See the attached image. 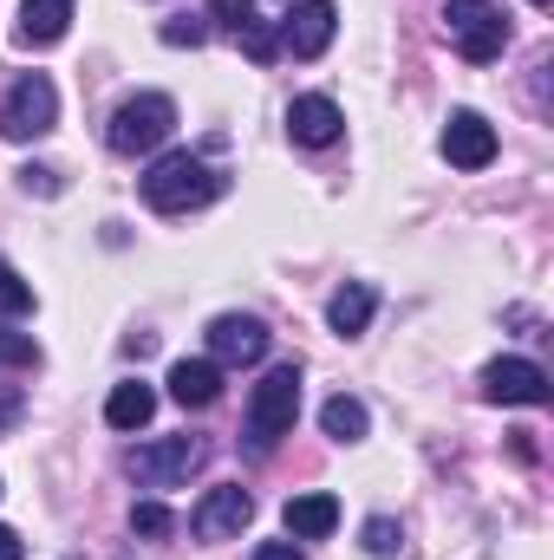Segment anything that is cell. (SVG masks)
I'll use <instances>...</instances> for the list:
<instances>
[{
	"instance_id": "6da1fadb",
	"label": "cell",
	"mask_w": 554,
	"mask_h": 560,
	"mask_svg": "<svg viewBox=\"0 0 554 560\" xmlns=\"http://www.w3.org/2000/svg\"><path fill=\"white\" fill-rule=\"evenodd\" d=\"M222 189H229V176H222L216 163L189 156V150H170V156H157V163L143 170V202H150L157 215H189V209H209Z\"/></svg>"
},
{
	"instance_id": "7a4b0ae2",
	"label": "cell",
	"mask_w": 554,
	"mask_h": 560,
	"mask_svg": "<svg viewBox=\"0 0 554 560\" xmlns=\"http://www.w3.org/2000/svg\"><path fill=\"white\" fill-rule=\"evenodd\" d=\"M300 418V365H275L255 392H249V443L275 450L280 436Z\"/></svg>"
},
{
	"instance_id": "3957f363",
	"label": "cell",
	"mask_w": 554,
	"mask_h": 560,
	"mask_svg": "<svg viewBox=\"0 0 554 560\" xmlns=\"http://www.w3.org/2000/svg\"><path fill=\"white\" fill-rule=\"evenodd\" d=\"M176 131V105L163 98V92H138V98H125L118 112H112V125H105V143L118 150V156H143V150H157V143Z\"/></svg>"
},
{
	"instance_id": "277c9868",
	"label": "cell",
	"mask_w": 554,
	"mask_h": 560,
	"mask_svg": "<svg viewBox=\"0 0 554 560\" xmlns=\"http://www.w3.org/2000/svg\"><path fill=\"white\" fill-rule=\"evenodd\" d=\"M443 26H450V46H457L470 66H489V59H503V46H509V20H503V7H489V0H450V7H443Z\"/></svg>"
},
{
	"instance_id": "5b68a950",
	"label": "cell",
	"mask_w": 554,
	"mask_h": 560,
	"mask_svg": "<svg viewBox=\"0 0 554 560\" xmlns=\"http://www.w3.org/2000/svg\"><path fill=\"white\" fill-rule=\"evenodd\" d=\"M53 125H59V85H53L46 72L13 79V92H7V105H0V138L33 143V138H46Z\"/></svg>"
},
{
	"instance_id": "8992f818",
	"label": "cell",
	"mask_w": 554,
	"mask_h": 560,
	"mask_svg": "<svg viewBox=\"0 0 554 560\" xmlns=\"http://www.w3.org/2000/svg\"><path fill=\"white\" fill-rule=\"evenodd\" d=\"M125 469L138 476L143 489H176V482H189V476L203 469V443H196V436H163V443H138V450L125 456Z\"/></svg>"
},
{
	"instance_id": "52a82bcc",
	"label": "cell",
	"mask_w": 554,
	"mask_h": 560,
	"mask_svg": "<svg viewBox=\"0 0 554 560\" xmlns=\"http://www.w3.org/2000/svg\"><path fill=\"white\" fill-rule=\"evenodd\" d=\"M333 33H339V7H333V0H300V7H287L275 46L293 52V59H320V52L333 46Z\"/></svg>"
},
{
	"instance_id": "ba28073f",
	"label": "cell",
	"mask_w": 554,
	"mask_h": 560,
	"mask_svg": "<svg viewBox=\"0 0 554 560\" xmlns=\"http://www.w3.org/2000/svg\"><path fill=\"white\" fill-rule=\"evenodd\" d=\"M268 346H275V332H268L255 313H222V319H209V359H216V365H262Z\"/></svg>"
},
{
	"instance_id": "9c48e42d",
	"label": "cell",
	"mask_w": 554,
	"mask_h": 560,
	"mask_svg": "<svg viewBox=\"0 0 554 560\" xmlns=\"http://www.w3.org/2000/svg\"><path fill=\"white\" fill-rule=\"evenodd\" d=\"M249 522H255V495H249L242 482H222V489H209V495L196 502V515H189L196 541H235Z\"/></svg>"
},
{
	"instance_id": "30bf717a",
	"label": "cell",
	"mask_w": 554,
	"mask_h": 560,
	"mask_svg": "<svg viewBox=\"0 0 554 560\" xmlns=\"http://www.w3.org/2000/svg\"><path fill=\"white\" fill-rule=\"evenodd\" d=\"M483 398H496V405H549L554 392L535 359H496V365H483Z\"/></svg>"
},
{
	"instance_id": "8fae6325",
	"label": "cell",
	"mask_w": 554,
	"mask_h": 560,
	"mask_svg": "<svg viewBox=\"0 0 554 560\" xmlns=\"http://www.w3.org/2000/svg\"><path fill=\"white\" fill-rule=\"evenodd\" d=\"M339 131H346V118H339V105H333V98L307 92V98H293V105H287V138H293V143L326 150V143H339Z\"/></svg>"
},
{
	"instance_id": "7c38bea8",
	"label": "cell",
	"mask_w": 554,
	"mask_h": 560,
	"mask_svg": "<svg viewBox=\"0 0 554 560\" xmlns=\"http://www.w3.org/2000/svg\"><path fill=\"white\" fill-rule=\"evenodd\" d=\"M443 156H450L457 170H483V163L496 156V131H489V118H476V112H450V125H443Z\"/></svg>"
},
{
	"instance_id": "4fadbf2b",
	"label": "cell",
	"mask_w": 554,
	"mask_h": 560,
	"mask_svg": "<svg viewBox=\"0 0 554 560\" xmlns=\"http://www.w3.org/2000/svg\"><path fill=\"white\" fill-rule=\"evenodd\" d=\"M170 398H176L183 411H209V405L222 398V365H216V359H176V365H170Z\"/></svg>"
},
{
	"instance_id": "5bb4252c",
	"label": "cell",
	"mask_w": 554,
	"mask_h": 560,
	"mask_svg": "<svg viewBox=\"0 0 554 560\" xmlns=\"http://www.w3.org/2000/svg\"><path fill=\"white\" fill-rule=\"evenodd\" d=\"M209 7H216V20L235 33V46H249V59H262V66H268V59L280 52L275 33H268V20L255 13V0H209Z\"/></svg>"
},
{
	"instance_id": "9a60e30c",
	"label": "cell",
	"mask_w": 554,
	"mask_h": 560,
	"mask_svg": "<svg viewBox=\"0 0 554 560\" xmlns=\"http://www.w3.org/2000/svg\"><path fill=\"white\" fill-rule=\"evenodd\" d=\"M280 522H287V535H300V541H326L333 528H339V502L333 495H293L287 509H280Z\"/></svg>"
},
{
	"instance_id": "2e32d148",
	"label": "cell",
	"mask_w": 554,
	"mask_h": 560,
	"mask_svg": "<svg viewBox=\"0 0 554 560\" xmlns=\"http://www.w3.org/2000/svg\"><path fill=\"white\" fill-rule=\"evenodd\" d=\"M372 306H379V300H372V287H366V280H346V287L326 300V326H333L339 339H359V332L372 326Z\"/></svg>"
},
{
	"instance_id": "e0dca14e",
	"label": "cell",
	"mask_w": 554,
	"mask_h": 560,
	"mask_svg": "<svg viewBox=\"0 0 554 560\" xmlns=\"http://www.w3.org/2000/svg\"><path fill=\"white\" fill-rule=\"evenodd\" d=\"M72 26V0H20V39L26 46H53Z\"/></svg>"
},
{
	"instance_id": "ac0fdd59",
	"label": "cell",
	"mask_w": 554,
	"mask_h": 560,
	"mask_svg": "<svg viewBox=\"0 0 554 560\" xmlns=\"http://www.w3.org/2000/svg\"><path fill=\"white\" fill-rule=\"evenodd\" d=\"M150 418H157V392H150L143 378L112 385V398H105V423H112V430H143Z\"/></svg>"
},
{
	"instance_id": "d6986e66",
	"label": "cell",
	"mask_w": 554,
	"mask_h": 560,
	"mask_svg": "<svg viewBox=\"0 0 554 560\" xmlns=\"http://www.w3.org/2000/svg\"><path fill=\"white\" fill-rule=\"evenodd\" d=\"M320 430H326L333 443H359V436L372 430V418H366V405H359V398H346V392H339V398H326V411H320Z\"/></svg>"
},
{
	"instance_id": "ffe728a7",
	"label": "cell",
	"mask_w": 554,
	"mask_h": 560,
	"mask_svg": "<svg viewBox=\"0 0 554 560\" xmlns=\"http://www.w3.org/2000/svg\"><path fill=\"white\" fill-rule=\"evenodd\" d=\"M359 535H366V555H379V560H392L399 548H405V528H399L392 515H372V522H366Z\"/></svg>"
},
{
	"instance_id": "44dd1931",
	"label": "cell",
	"mask_w": 554,
	"mask_h": 560,
	"mask_svg": "<svg viewBox=\"0 0 554 560\" xmlns=\"http://www.w3.org/2000/svg\"><path fill=\"white\" fill-rule=\"evenodd\" d=\"M26 313H33V287L0 261V319H26Z\"/></svg>"
},
{
	"instance_id": "7402d4cb",
	"label": "cell",
	"mask_w": 554,
	"mask_h": 560,
	"mask_svg": "<svg viewBox=\"0 0 554 560\" xmlns=\"http://www.w3.org/2000/svg\"><path fill=\"white\" fill-rule=\"evenodd\" d=\"M131 535L163 541V535H170V509H163V502H138V509H131Z\"/></svg>"
},
{
	"instance_id": "603a6c76",
	"label": "cell",
	"mask_w": 554,
	"mask_h": 560,
	"mask_svg": "<svg viewBox=\"0 0 554 560\" xmlns=\"http://www.w3.org/2000/svg\"><path fill=\"white\" fill-rule=\"evenodd\" d=\"M203 39H209L203 13H176V20H163V46H203Z\"/></svg>"
},
{
	"instance_id": "cb8c5ba5",
	"label": "cell",
	"mask_w": 554,
	"mask_h": 560,
	"mask_svg": "<svg viewBox=\"0 0 554 560\" xmlns=\"http://www.w3.org/2000/svg\"><path fill=\"white\" fill-rule=\"evenodd\" d=\"M20 183H26V189H39V196H59V176H53V170H39V163H26V170H20Z\"/></svg>"
},
{
	"instance_id": "d4e9b609",
	"label": "cell",
	"mask_w": 554,
	"mask_h": 560,
	"mask_svg": "<svg viewBox=\"0 0 554 560\" xmlns=\"http://www.w3.org/2000/svg\"><path fill=\"white\" fill-rule=\"evenodd\" d=\"M255 560H307V555H300L293 541H262V548H255Z\"/></svg>"
},
{
	"instance_id": "484cf974",
	"label": "cell",
	"mask_w": 554,
	"mask_h": 560,
	"mask_svg": "<svg viewBox=\"0 0 554 560\" xmlns=\"http://www.w3.org/2000/svg\"><path fill=\"white\" fill-rule=\"evenodd\" d=\"M26 555V548H20V535H13V528H0V560H20Z\"/></svg>"
},
{
	"instance_id": "4316f807",
	"label": "cell",
	"mask_w": 554,
	"mask_h": 560,
	"mask_svg": "<svg viewBox=\"0 0 554 560\" xmlns=\"http://www.w3.org/2000/svg\"><path fill=\"white\" fill-rule=\"evenodd\" d=\"M535 7H549V0H535Z\"/></svg>"
}]
</instances>
